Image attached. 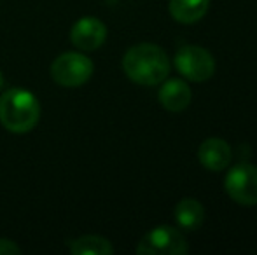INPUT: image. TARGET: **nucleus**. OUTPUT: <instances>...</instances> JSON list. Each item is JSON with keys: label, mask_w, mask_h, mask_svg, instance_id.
<instances>
[{"label": "nucleus", "mask_w": 257, "mask_h": 255, "mask_svg": "<svg viewBox=\"0 0 257 255\" xmlns=\"http://www.w3.org/2000/svg\"><path fill=\"white\" fill-rule=\"evenodd\" d=\"M122 68L133 82L142 86H156L170 74V60L156 44H137L128 49L122 58Z\"/></svg>", "instance_id": "1"}, {"label": "nucleus", "mask_w": 257, "mask_h": 255, "mask_svg": "<svg viewBox=\"0 0 257 255\" xmlns=\"http://www.w3.org/2000/svg\"><path fill=\"white\" fill-rule=\"evenodd\" d=\"M41 117L39 100L30 91L21 88L7 89L0 96V123L11 133H28Z\"/></svg>", "instance_id": "2"}, {"label": "nucleus", "mask_w": 257, "mask_h": 255, "mask_svg": "<svg viewBox=\"0 0 257 255\" xmlns=\"http://www.w3.org/2000/svg\"><path fill=\"white\" fill-rule=\"evenodd\" d=\"M189 246L179 229L172 225H158L149 231L137 246L140 255H184Z\"/></svg>", "instance_id": "3"}, {"label": "nucleus", "mask_w": 257, "mask_h": 255, "mask_svg": "<svg viewBox=\"0 0 257 255\" xmlns=\"http://www.w3.org/2000/svg\"><path fill=\"white\" fill-rule=\"evenodd\" d=\"M93 63L81 53H63L51 65V77L63 88H77L93 75Z\"/></svg>", "instance_id": "4"}, {"label": "nucleus", "mask_w": 257, "mask_h": 255, "mask_svg": "<svg viewBox=\"0 0 257 255\" xmlns=\"http://www.w3.org/2000/svg\"><path fill=\"white\" fill-rule=\"evenodd\" d=\"M175 67L189 81L203 82L215 72V60L200 46H182L175 55Z\"/></svg>", "instance_id": "5"}, {"label": "nucleus", "mask_w": 257, "mask_h": 255, "mask_svg": "<svg viewBox=\"0 0 257 255\" xmlns=\"http://www.w3.org/2000/svg\"><path fill=\"white\" fill-rule=\"evenodd\" d=\"M224 187L233 201L243 206H254L257 204V166L236 164L227 173Z\"/></svg>", "instance_id": "6"}, {"label": "nucleus", "mask_w": 257, "mask_h": 255, "mask_svg": "<svg viewBox=\"0 0 257 255\" xmlns=\"http://www.w3.org/2000/svg\"><path fill=\"white\" fill-rule=\"evenodd\" d=\"M105 39H107V28L102 21L93 16L81 18L70 32V41L74 42L75 48L82 51H95L103 44Z\"/></svg>", "instance_id": "7"}, {"label": "nucleus", "mask_w": 257, "mask_h": 255, "mask_svg": "<svg viewBox=\"0 0 257 255\" xmlns=\"http://www.w3.org/2000/svg\"><path fill=\"white\" fill-rule=\"evenodd\" d=\"M198 157L206 170L222 171L231 163V147L222 138H208L201 143Z\"/></svg>", "instance_id": "8"}, {"label": "nucleus", "mask_w": 257, "mask_h": 255, "mask_svg": "<svg viewBox=\"0 0 257 255\" xmlns=\"http://www.w3.org/2000/svg\"><path fill=\"white\" fill-rule=\"evenodd\" d=\"M159 103L165 107L170 112H182L184 109H187L193 98L191 88L180 79H170L161 86L158 93Z\"/></svg>", "instance_id": "9"}, {"label": "nucleus", "mask_w": 257, "mask_h": 255, "mask_svg": "<svg viewBox=\"0 0 257 255\" xmlns=\"http://www.w3.org/2000/svg\"><path fill=\"white\" fill-rule=\"evenodd\" d=\"M175 220L182 229L196 231L205 222V208L198 199L184 197L175 206Z\"/></svg>", "instance_id": "10"}, {"label": "nucleus", "mask_w": 257, "mask_h": 255, "mask_svg": "<svg viewBox=\"0 0 257 255\" xmlns=\"http://www.w3.org/2000/svg\"><path fill=\"white\" fill-rule=\"evenodd\" d=\"M210 0H170V14L175 21L182 25H191L200 21L206 14Z\"/></svg>", "instance_id": "11"}, {"label": "nucleus", "mask_w": 257, "mask_h": 255, "mask_svg": "<svg viewBox=\"0 0 257 255\" xmlns=\"http://www.w3.org/2000/svg\"><path fill=\"white\" fill-rule=\"evenodd\" d=\"M114 246L102 236H82L70 243V253L74 255H110Z\"/></svg>", "instance_id": "12"}, {"label": "nucleus", "mask_w": 257, "mask_h": 255, "mask_svg": "<svg viewBox=\"0 0 257 255\" xmlns=\"http://www.w3.org/2000/svg\"><path fill=\"white\" fill-rule=\"evenodd\" d=\"M16 253H21V248L16 243L6 238L0 239V255H16Z\"/></svg>", "instance_id": "13"}, {"label": "nucleus", "mask_w": 257, "mask_h": 255, "mask_svg": "<svg viewBox=\"0 0 257 255\" xmlns=\"http://www.w3.org/2000/svg\"><path fill=\"white\" fill-rule=\"evenodd\" d=\"M2 86H4V75H2V72H0V89H2Z\"/></svg>", "instance_id": "14"}]
</instances>
